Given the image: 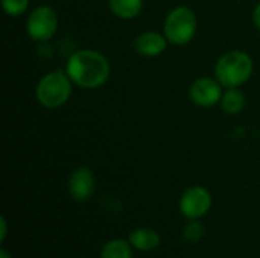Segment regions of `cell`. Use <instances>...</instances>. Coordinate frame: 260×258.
I'll return each mask as SVG.
<instances>
[{
	"label": "cell",
	"mask_w": 260,
	"mask_h": 258,
	"mask_svg": "<svg viewBox=\"0 0 260 258\" xmlns=\"http://www.w3.org/2000/svg\"><path fill=\"white\" fill-rule=\"evenodd\" d=\"M66 71L76 87L96 90L108 82L111 65L104 53L93 49H82L70 55Z\"/></svg>",
	"instance_id": "cell-1"
},
{
	"label": "cell",
	"mask_w": 260,
	"mask_h": 258,
	"mask_svg": "<svg viewBox=\"0 0 260 258\" xmlns=\"http://www.w3.org/2000/svg\"><path fill=\"white\" fill-rule=\"evenodd\" d=\"M58 14L49 5H40L30 11L26 20V32L35 43L50 41L58 30Z\"/></svg>",
	"instance_id": "cell-5"
},
{
	"label": "cell",
	"mask_w": 260,
	"mask_h": 258,
	"mask_svg": "<svg viewBox=\"0 0 260 258\" xmlns=\"http://www.w3.org/2000/svg\"><path fill=\"white\" fill-rule=\"evenodd\" d=\"M184 239L190 243H197L203 239L204 236V227L201 222H198V219H190V222L184 227Z\"/></svg>",
	"instance_id": "cell-15"
},
{
	"label": "cell",
	"mask_w": 260,
	"mask_h": 258,
	"mask_svg": "<svg viewBox=\"0 0 260 258\" xmlns=\"http://www.w3.org/2000/svg\"><path fill=\"white\" fill-rule=\"evenodd\" d=\"M96 189V179L88 167H78L69 176V193L78 202L88 201Z\"/></svg>",
	"instance_id": "cell-8"
},
{
	"label": "cell",
	"mask_w": 260,
	"mask_h": 258,
	"mask_svg": "<svg viewBox=\"0 0 260 258\" xmlns=\"http://www.w3.org/2000/svg\"><path fill=\"white\" fill-rule=\"evenodd\" d=\"M128 242L139 251H152L160 245L161 239L160 234L152 228H139L129 233Z\"/></svg>",
	"instance_id": "cell-10"
},
{
	"label": "cell",
	"mask_w": 260,
	"mask_h": 258,
	"mask_svg": "<svg viewBox=\"0 0 260 258\" xmlns=\"http://www.w3.org/2000/svg\"><path fill=\"white\" fill-rule=\"evenodd\" d=\"M245 103H247L245 94L239 87L224 88L222 99H221V106H222L224 113H227L230 116L241 114L245 108Z\"/></svg>",
	"instance_id": "cell-12"
},
{
	"label": "cell",
	"mask_w": 260,
	"mask_h": 258,
	"mask_svg": "<svg viewBox=\"0 0 260 258\" xmlns=\"http://www.w3.org/2000/svg\"><path fill=\"white\" fill-rule=\"evenodd\" d=\"M198 30V18L197 14L184 5L172 8L163 23V33L168 41L174 46H186L189 44Z\"/></svg>",
	"instance_id": "cell-4"
},
{
	"label": "cell",
	"mask_w": 260,
	"mask_h": 258,
	"mask_svg": "<svg viewBox=\"0 0 260 258\" xmlns=\"http://www.w3.org/2000/svg\"><path fill=\"white\" fill-rule=\"evenodd\" d=\"M168 44H169V41L165 36V33L163 32H157V30L142 32L134 40V49H136V52L139 55L145 56V58L160 56L166 50Z\"/></svg>",
	"instance_id": "cell-9"
},
{
	"label": "cell",
	"mask_w": 260,
	"mask_h": 258,
	"mask_svg": "<svg viewBox=\"0 0 260 258\" xmlns=\"http://www.w3.org/2000/svg\"><path fill=\"white\" fill-rule=\"evenodd\" d=\"M113 15L120 20H133L140 15L143 0H107Z\"/></svg>",
	"instance_id": "cell-11"
},
{
	"label": "cell",
	"mask_w": 260,
	"mask_h": 258,
	"mask_svg": "<svg viewBox=\"0 0 260 258\" xmlns=\"http://www.w3.org/2000/svg\"><path fill=\"white\" fill-rule=\"evenodd\" d=\"M253 23L260 30V2L256 5V8L253 9Z\"/></svg>",
	"instance_id": "cell-16"
},
{
	"label": "cell",
	"mask_w": 260,
	"mask_h": 258,
	"mask_svg": "<svg viewBox=\"0 0 260 258\" xmlns=\"http://www.w3.org/2000/svg\"><path fill=\"white\" fill-rule=\"evenodd\" d=\"M212 207V195L203 186L189 187L180 199V211L187 219H201Z\"/></svg>",
	"instance_id": "cell-7"
},
{
	"label": "cell",
	"mask_w": 260,
	"mask_h": 258,
	"mask_svg": "<svg viewBox=\"0 0 260 258\" xmlns=\"http://www.w3.org/2000/svg\"><path fill=\"white\" fill-rule=\"evenodd\" d=\"M30 0H2V8L9 17H20L29 8Z\"/></svg>",
	"instance_id": "cell-14"
},
{
	"label": "cell",
	"mask_w": 260,
	"mask_h": 258,
	"mask_svg": "<svg viewBox=\"0 0 260 258\" xmlns=\"http://www.w3.org/2000/svg\"><path fill=\"white\" fill-rule=\"evenodd\" d=\"M224 87L216 78L203 76L195 79L189 87V99L200 108H212L221 103Z\"/></svg>",
	"instance_id": "cell-6"
},
{
	"label": "cell",
	"mask_w": 260,
	"mask_h": 258,
	"mask_svg": "<svg viewBox=\"0 0 260 258\" xmlns=\"http://www.w3.org/2000/svg\"><path fill=\"white\" fill-rule=\"evenodd\" d=\"M0 228H2V234H0V242H3L6 239V231H8V224H6V219L2 217L0 219Z\"/></svg>",
	"instance_id": "cell-17"
},
{
	"label": "cell",
	"mask_w": 260,
	"mask_h": 258,
	"mask_svg": "<svg viewBox=\"0 0 260 258\" xmlns=\"http://www.w3.org/2000/svg\"><path fill=\"white\" fill-rule=\"evenodd\" d=\"M0 258H12V257H11V254H9L6 249H3V248H2V249H0Z\"/></svg>",
	"instance_id": "cell-18"
},
{
	"label": "cell",
	"mask_w": 260,
	"mask_h": 258,
	"mask_svg": "<svg viewBox=\"0 0 260 258\" xmlns=\"http://www.w3.org/2000/svg\"><path fill=\"white\" fill-rule=\"evenodd\" d=\"M254 70L253 58L244 50H229L221 55L215 64V78L224 88L242 87L251 78Z\"/></svg>",
	"instance_id": "cell-2"
},
{
	"label": "cell",
	"mask_w": 260,
	"mask_h": 258,
	"mask_svg": "<svg viewBox=\"0 0 260 258\" xmlns=\"http://www.w3.org/2000/svg\"><path fill=\"white\" fill-rule=\"evenodd\" d=\"M73 82L66 70H53L46 73L35 87L37 102L47 108L56 109L69 102L73 91Z\"/></svg>",
	"instance_id": "cell-3"
},
{
	"label": "cell",
	"mask_w": 260,
	"mask_h": 258,
	"mask_svg": "<svg viewBox=\"0 0 260 258\" xmlns=\"http://www.w3.org/2000/svg\"><path fill=\"white\" fill-rule=\"evenodd\" d=\"M101 258H133L131 243L126 240H111L102 248Z\"/></svg>",
	"instance_id": "cell-13"
}]
</instances>
